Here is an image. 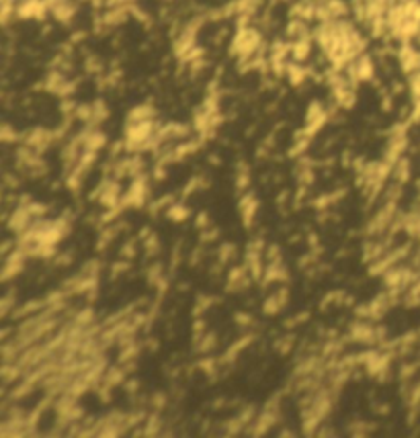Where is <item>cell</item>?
Segmentation results:
<instances>
[{"mask_svg":"<svg viewBox=\"0 0 420 438\" xmlns=\"http://www.w3.org/2000/svg\"><path fill=\"white\" fill-rule=\"evenodd\" d=\"M150 234H152V230H150V227H142V232H139V237H142V240H146Z\"/></svg>","mask_w":420,"mask_h":438,"instance_id":"cell-31","label":"cell"},{"mask_svg":"<svg viewBox=\"0 0 420 438\" xmlns=\"http://www.w3.org/2000/svg\"><path fill=\"white\" fill-rule=\"evenodd\" d=\"M209 162H211V164H219V158L217 156H209Z\"/></svg>","mask_w":420,"mask_h":438,"instance_id":"cell-33","label":"cell"},{"mask_svg":"<svg viewBox=\"0 0 420 438\" xmlns=\"http://www.w3.org/2000/svg\"><path fill=\"white\" fill-rule=\"evenodd\" d=\"M207 225H209V215L207 213H199L197 219H195V227H199V230H205Z\"/></svg>","mask_w":420,"mask_h":438,"instance_id":"cell-20","label":"cell"},{"mask_svg":"<svg viewBox=\"0 0 420 438\" xmlns=\"http://www.w3.org/2000/svg\"><path fill=\"white\" fill-rule=\"evenodd\" d=\"M217 236H219V232L217 230H209V232H203L201 234V242H211V240H217Z\"/></svg>","mask_w":420,"mask_h":438,"instance_id":"cell-26","label":"cell"},{"mask_svg":"<svg viewBox=\"0 0 420 438\" xmlns=\"http://www.w3.org/2000/svg\"><path fill=\"white\" fill-rule=\"evenodd\" d=\"M392 176L396 178V182H400V184H404V182H408L410 181V160L408 158H400V160L394 164V172H392Z\"/></svg>","mask_w":420,"mask_h":438,"instance_id":"cell-5","label":"cell"},{"mask_svg":"<svg viewBox=\"0 0 420 438\" xmlns=\"http://www.w3.org/2000/svg\"><path fill=\"white\" fill-rule=\"evenodd\" d=\"M137 352H139V348H137V344H134V342H129L125 348H123V352H121V356H119V363H129V361H134V358L137 356Z\"/></svg>","mask_w":420,"mask_h":438,"instance_id":"cell-12","label":"cell"},{"mask_svg":"<svg viewBox=\"0 0 420 438\" xmlns=\"http://www.w3.org/2000/svg\"><path fill=\"white\" fill-rule=\"evenodd\" d=\"M156 117V109L150 105V103H144V105H137L134 107L132 111L127 113V123H137V121H148V119H154Z\"/></svg>","mask_w":420,"mask_h":438,"instance_id":"cell-3","label":"cell"},{"mask_svg":"<svg viewBox=\"0 0 420 438\" xmlns=\"http://www.w3.org/2000/svg\"><path fill=\"white\" fill-rule=\"evenodd\" d=\"M197 369H201L207 377H213V373H215V361H213V358H201V361L197 363Z\"/></svg>","mask_w":420,"mask_h":438,"instance_id":"cell-14","label":"cell"},{"mask_svg":"<svg viewBox=\"0 0 420 438\" xmlns=\"http://www.w3.org/2000/svg\"><path fill=\"white\" fill-rule=\"evenodd\" d=\"M4 182H6L8 188H15V186H19V178H15V176H11V174H6V176H4Z\"/></svg>","mask_w":420,"mask_h":438,"instance_id":"cell-29","label":"cell"},{"mask_svg":"<svg viewBox=\"0 0 420 438\" xmlns=\"http://www.w3.org/2000/svg\"><path fill=\"white\" fill-rule=\"evenodd\" d=\"M348 338L355 342H361V344H375L377 342L375 328L365 324V322H355L351 326V330H348Z\"/></svg>","mask_w":420,"mask_h":438,"instance_id":"cell-2","label":"cell"},{"mask_svg":"<svg viewBox=\"0 0 420 438\" xmlns=\"http://www.w3.org/2000/svg\"><path fill=\"white\" fill-rule=\"evenodd\" d=\"M107 117H109V109H107V105H105L103 101H96V103L93 105V123H101V121H105Z\"/></svg>","mask_w":420,"mask_h":438,"instance_id":"cell-10","label":"cell"},{"mask_svg":"<svg viewBox=\"0 0 420 438\" xmlns=\"http://www.w3.org/2000/svg\"><path fill=\"white\" fill-rule=\"evenodd\" d=\"M93 320H95V311H93V310H84V311H80V313H78V317H76V326L86 328Z\"/></svg>","mask_w":420,"mask_h":438,"instance_id":"cell-15","label":"cell"},{"mask_svg":"<svg viewBox=\"0 0 420 438\" xmlns=\"http://www.w3.org/2000/svg\"><path fill=\"white\" fill-rule=\"evenodd\" d=\"M33 219L35 217L31 215V211H29L27 205H19L15 211H13V215L8 217V230L21 234V232H25V230H29V227H31Z\"/></svg>","mask_w":420,"mask_h":438,"instance_id":"cell-1","label":"cell"},{"mask_svg":"<svg viewBox=\"0 0 420 438\" xmlns=\"http://www.w3.org/2000/svg\"><path fill=\"white\" fill-rule=\"evenodd\" d=\"M248 186H250V174L248 172H238V176H236V188H238V191H246Z\"/></svg>","mask_w":420,"mask_h":438,"instance_id":"cell-19","label":"cell"},{"mask_svg":"<svg viewBox=\"0 0 420 438\" xmlns=\"http://www.w3.org/2000/svg\"><path fill=\"white\" fill-rule=\"evenodd\" d=\"M125 377H127V371L125 369H121V366H113V369L107 371V375L103 377V381L109 387H115V385L125 383Z\"/></svg>","mask_w":420,"mask_h":438,"instance_id":"cell-6","label":"cell"},{"mask_svg":"<svg viewBox=\"0 0 420 438\" xmlns=\"http://www.w3.org/2000/svg\"><path fill=\"white\" fill-rule=\"evenodd\" d=\"M277 297H279V301H281V305H285L287 303V297H289V289L287 287H281L277 291Z\"/></svg>","mask_w":420,"mask_h":438,"instance_id":"cell-27","label":"cell"},{"mask_svg":"<svg viewBox=\"0 0 420 438\" xmlns=\"http://www.w3.org/2000/svg\"><path fill=\"white\" fill-rule=\"evenodd\" d=\"M11 307H13V299H11V297H4V301H2V315H6Z\"/></svg>","mask_w":420,"mask_h":438,"instance_id":"cell-30","label":"cell"},{"mask_svg":"<svg viewBox=\"0 0 420 438\" xmlns=\"http://www.w3.org/2000/svg\"><path fill=\"white\" fill-rule=\"evenodd\" d=\"M236 324H240V326H250L252 324V315L250 313H236Z\"/></svg>","mask_w":420,"mask_h":438,"instance_id":"cell-21","label":"cell"},{"mask_svg":"<svg viewBox=\"0 0 420 438\" xmlns=\"http://www.w3.org/2000/svg\"><path fill=\"white\" fill-rule=\"evenodd\" d=\"M416 369H418V365L416 363H406V365H402V371H400V379L402 381H408V379H412L414 377V373H416Z\"/></svg>","mask_w":420,"mask_h":438,"instance_id":"cell-16","label":"cell"},{"mask_svg":"<svg viewBox=\"0 0 420 438\" xmlns=\"http://www.w3.org/2000/svg\"><path fill=\"white\" fill-rule=\"evenodd\" d=\"M125 271H129V262H117V264H113V268H111V274L113 276H117V274H121V273H125Z\"/></svg>","mask_w":420,"mask_h":438,"instance_id":"cell-22","label":"cell"},{"mask_svg":"<svg viewBox=\"0 0 420 438\" xmlns=\"http://www.w3.org/2000/svg\"><path fill=\"white\" fill-rule=\"evenodd\" d=\"M258 207H261V203H258V199L254 197L252 201H250L248 205H244L240 211H242V223L246 225V227H250L252 225V221H254V217H256V211H258Z\"/></svg>","mask_w":420,"mask_h":438,"instance_id":"cell-7","label":"cell"},{"mask_svg":"<svg viewBox=\"0 0 420 438\" xmlns=\"http://www.w3.org/2000/svg\"><path fill=\"white\" fill-rule=\"evenodd\" d=\"M121 256L127 258V260H129V258H134V256H135V244H134V242H132V244H125Z\"/></svg>","mask_w":420,"mask_h":438,"instance_id":"cell-24","label":"cell"},{"mask_svg":"<svg viewBox=\"0 0 420 438\" xmlns=\"http://www.w3.org/2000/svg\"><path fill=\"white\" fill-rule=\"evenodd\" d=\"M234 254H236V246H234V244H224V246L217 250V260L222 262V264H228V262L234 258Z\"/></svg>","mask_w":420,"mask_h":438,"instance_id":"cell-11","label":"cell"},{"mask_svg":"<svg viewBox=\"0 0 420 438\" xmlns=\"http://www.w3.org/2000/svg\"><path fill=\"white\" fill-rule=\"evenodd\" d=\"M189 215H191V211H189V207H185L183 203H172L171 207L166 209V217L171 219V221H174V223L187 221Z\"/></svg>","mask_w":420,"mask_h":438,"instance_id":"cell-4","label":"cell"},{"mask_svg":"<svg viewBox=\"0 0 420 438\" xmlns=\"http://www.w3.org/2000/svg\"><path fill=\"white\" fill-rule=\"evenodd\" d=\"M281 301H279V297L277 295H273V297H268V299L263 303V313L265 315H277L279 311H281Z\"/></svg>","mask_w":420,"mask_h":438,"instance_id":"cell-9","label":"cell"},{"mask_svg":"<svg viewBox=\"0 0 420 438\" xmlns=\"http://www.w3.org/2000/svg\"><path fill=\"white\" fill-rule=\"evenodd\" d=\"M0 137H2V142H6V144L17 142V139H19L17 131H15V129H13L11 125H2V131H0Z\"/></svg>","mask_w":420,"mask_h":438,"instance_id":"cell-18","label":"cell"},{"mask_svg":"<svg viewBox=\"0 0 420 438\" xmlns=\"http://www.w3.org/2000/svg\"><path fill=\"white\" fill-rule=\"evenodd\" d=\"M144 248H146V254H148V256L158 254V250H160L158 236H156V234H150V236L146 237V242H144Z\"/></svg>","mask_w":420,"mask_h":438,"instance_id":"cell-13","label":"cell"},{"mask_svg":"<svg viewBox=\"0 0 420 438\" xmlns=\"http://www.w3.org/2000/svg\"><path fill=\"white\" fill-rule=\"evenodd\" d=\"M307 242H309V246H316L318 244V236L316 234H309L307 236Z\"/></svg>","mask_w":420,"mask_h":438,"instance_id":"cell-32","label":"cell"},{"mask_svg":"<svg viewBox=\"0 0 420 438\" xmlns=\"http://www.w3.org/2000/svg\"><path fill=\"white\" fill-rule=\"evenodd\" d=\"M70 262H72V254H62V256H57V260H56L57 266H64V264H70Z\"/></svg>","mask_w":420,"mask_h":438,"instance_id":"cell-28","label":"cell"},{"mask_svg":"<svg viewBox=\"0 0 420 438\" xmlns=\"http://www.w3.org/2000/svg\"><path fill=\"white\" fill-rule=\"evenodd\" d=\"M152 405L156 407V410H162V407L166 405V395H162V393H156V395L152 397Z\"/></svg>","mask_w":420,"mask_h":438,"instance_id":"cell-23","label":"cell"},{"mask_svg":"<svg viewBox=\"0 0 420 438\" xmlns=\"http://www.w3.org/2000/svg\"><path fill=\"white\" fill-rule=\"evenodd\" d=\"M215 344H217L215 334H211V332H209V334H203V336L197 340V346H199L197 350H199V352H209L211 348H215Z\"/></svg>","mask_w":420,"mask_h":438,"instance_id":"cell-8","label":"cell"},{"mask_svg":"<svg viewBox=\"0 0 420 438\" xmlns=\"http://www.w3.org/2000/svg\"><path fill=\"white\" fill-rule=\"evenodd\" d=\"M160 278H162V264H154L148 271V281H150V285H158Z\"/></svg>","mask_w":420,"mask_h":438,"instance_id":"cell-17","label":"cell"},{"mask_svg":"<svg viewBox=\"0 0 420 438\" xmlns=\"http://www.w3.org/2000/svg\"><path fill=\"white\" fill-rule=\"evenodd\" d=\"M139 389V381L137 379H125V391L127 393H135Z\"/></svg>","mask_w":420,"mask_h":438,"instance_id":"cell-25","label":"cell"}]
</instances>
